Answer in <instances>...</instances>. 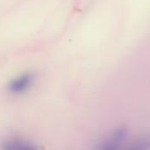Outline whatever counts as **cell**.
<instances>
[{
    "label": "cell",
    "instance_id": "cell-1",
    "mask_svg": "<svg viewBox=\"0 0 150 150\" xmlns=\"http://www.w3.org/2000/svg\"><path fill=\"white\" fill-rule=\"evenodd\" d=\"M127 135V128L124 127H121L120 128H118L115 132H113L110 135V137H108L106 140L100 143L99 148L101 149H118L126 141Z\"/></svg>",
    "mask_w": 150,
    "mask_h": 150
},
{
    "label": "cell",
    "instance_id": "cell-2",
    "mask_svg": "<svg viewBox=\"0 0 150 150\" xmlns=\"http://www.w3.org/2000/svg\"><path fill=\"white\" fill-rule=\"evenodd\" d=\"M33 81V77L31 74H24L11 81L9 90L12 93H22L31 86Z\"/></svg>",
    "mask_w": 150,
    "mask_h": 150
},
{
    "label": "cell",
    "instance_id": "cell-3",
    "mask_svg": "<svg viewBox=\"0 0 150 150\" xmlns=\"http://www.w3.org/2000/svg\"><path fill=\"white\" fill-rule=\"evenodd\" d=\"M6 149H33V147L28 143L25 142L23 141L18 140H13L6 142Z\"/></svg>",
    "mask_w": 150,
    "mask_h": 150
},
{
    "label": "cell",
    "instance_id": "cell-4",
    "mask_svg": "<svg viewBox=\"0 0 150 150\" xmlns=\"http://www.w3.org/2000/svg\"><path fill=\"white\" fill-rule=\"evenodd\" d=\"M131 149H150V136H145L143 138H141L137 140L134 143H133V146L130 147Z\"/></svg>",
    "mask_w": 150,
    "mask_h": 150
}]
</instances>
